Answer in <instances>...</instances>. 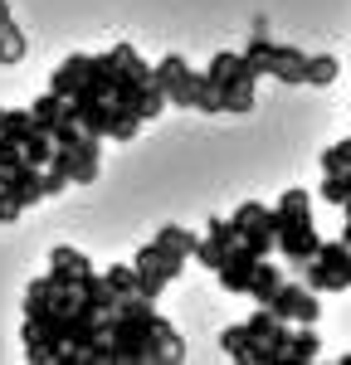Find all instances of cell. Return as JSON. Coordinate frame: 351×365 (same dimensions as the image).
Returning a JSON list of instances; mask_svg holds the SVG:
<instances>
[{
  "label": "cell",
  "instance_id": "7a4b0ae2",
  "mask_svg": "<svg viewBox=\"0 0 351 365\" xmlns=\"http://www.w3.org/2000/svg\"><path fill=\"white\" fill-rule=\"evenodd\" d=\"M195 244H200V239H195V234H185V229H176V225L161 229V234L137 253V268H132L137 292L156 302V297L166 292V282L180 273V263H185V258H195Z\"/></svg>",
  "mask_w": 351,
  "mask_h": 365
},
{
  "label": "cell",
  "instance_id": "4fadbf2b",
  "mask_svg": "<svg viewBox=\"0 0 351 365\" xmlns=\"http://www.w3.org/2000/svg\"><path fill=\"white\" fill-rule=\"evenodd\" d=\"M322 166H327V170H351V137H347V141H337V146H327Z\"/></svg>",
  "mask_w": 351,
  "mask_h": 365
},
{
  "label": "cell",
  "instance_id": "5b68a950",
  "mask_svg": "<svg viewBox=\"0 0 351 365\" xmlns=\"http://www.w3.org/2000/svg\"><path fill=\"white\" fill-rule=\"evenodd\" d=\"M297 282L312 287V292H342L351 287V244H322L302 268H297Z\"/></svg>",
  "mask_w": 351,
  "mask_h": 365
},
{
  "label": "cell",
  "instance_id": "8fae6325",
  "mask_svg": "<svg viewBox=\"0 0 351 365\" xmlns=\"http://www.w3.org/2000/svg\"><path fill=\"white\" fill-rule=\"evenodd\" d=\"M25 58V34L15 20H0V63H20Z\"/></svg>",
  "mask_w": 351,
  "mask_h": 365
},
{
  "label": "cell",
  "instance_id": "ba28073f",
  "mask_svg": "<svg viewBox=\"0 0 351 365\" xmlns=\"http://www.w3.org/2000/svg\"><path fill=\"white\" fill-rule=\"evenodd\" d=\"M151 83L166 93V103H180V108H195V103H200V73L176 54L161 58V63L151 68Z\"/></svg>",
  "mask_w": 351,
  "mask_h": 365
},
{
  "label": "cell",
  "instance_id": "277c9868",
  "mask_svg": "<svg viewBox=\"0 0 351 365\" xmlns=\"http://www.w3.org/2000/svg\"><path fill=\"white\" fill-rule=\"evenodd\" d=\"M273 249L283 253L288 273H297L322 249L317 229H312V200H307V190H288L278 200V210H273Z\"/></svg>",
  "mask_w": 351,
  "mask_h": 365
},
{
  "label": "cell",
  "instance_id": "52a82bcc",
  "mask_svg": "<svg viewBox=\"0 0 351 365\" xmlns=\"http://www.w3.org/2000/svg\"><path fill=\"white\" fill-rule=\"evenodd\" d=\"M263 312H273L278 322H297V327H312V322L322 317L317 292H312V287H302L297 278H283V287L263 302Z\"/></svg>",
  "mask_w": 351,
  "mask_h": 365
},
{
  "label": "cell",
  "instance_id": "8992f818",
  "mask_svg": "<svg viewBox=\"0 0 351 365\" xmlns=\"http://www.w3.org/2000/svg\"><path fill=\"white\" fill-rule=\"evenodd\" d=\"M244 58L254 63V73L283 78V83H302V63H307V54H302V49L278 44V39H263V29L254 34V44L244 49Z\"/></svg>",
  "mask_w": 351,
  "mask_h": 365
},
{
  "label": "cell",
  "instance_id": "3957f363",
  "mask_svg": "<svg viewBox=\"0 0 351 365\" xmlns=\"http://www.w3.org/2000/svg\"><path fill=\"white\" fill-rule=\"evenodd\" d=\"M220 346L239 365H288V322H278L273 312H259L244 327H230Z\"/></svg>",
  "mask_w": 351,
  "mask_h": 365
},
{
  "label": "cell",
  "instance_id": "9c48e42d",
  "mask_svg": "<svg viewBox=\"0 0 351 365\" xmlns=\"http://www.w3.org/2000/svg\"><path fill=\"white\" fill-rule=\"evenodd\" d=\"M337 58L332 54H307V63H302V83H312V88H327V83H337Z\"/></svg>",
  "mask_w": 351,
  "mask_h": 365
},
{
  "label": "cell",
  "instance_id": "6da1fadb",
  "mask_svg": "<svg viewBox=\"0 0 351 365\" xmlns=\"http://www.w3.org/2000/svg\"><path fill=\"white\" fill-rule=\"evenodd\" d=\"M254 63L244 54H220L210 68L200 73V113L220 117V113H254Z\"/></svg>",
  "mask_w": 351,
  "mask_h": 365
},
{
  "label": "cell",
  "instance_id": "2e32d148",
  "mask_svg": "<svg viewBox=\"0 0 351 365\" xmlns=\"http://www.w3.org/2000/svg\"><path fill=\"white\" fill-rule=\"evenodd\" d=\"M342 365H351V356H342Z\"/></svg>",
  "mask_w": 351,
  "mask_h": 365
},
{
  "label": "cell",
  "instance_id": "5bb4252c",
  "mask_svg": "<svg viewBox=\"0 0 351 365\" xmlns=\"http://www.w3.org/2000/svg\"><path fill=\"white\" fill-rule=\"evenodd\" d=\"M342 210H347V229H342V244H351V200L342 205Z\"/></svg>",
  "mask_w": 351,
  "mask_h": 365
},
{
  "label": "cell",
  "instance_id": "30bf717a",
  "mask_svg": "<svg viewBox=\"0 0 351 365\" xmlns=\"http://www.w3.org/2000/svg\"><path fill=\"white\" fill-rule=\"evenodd\" d=\"M29 127H34V117H29V113H5V108H0V146L20 151V141H25Z\"/></svg>",
  "mask_w": 351,
  "mask_h": 365
},
{
  "label": "cell",
  "instance_id": "7c38bea8",
  "mask_svg": "<svg viewBox=\"0 0 351 365\" xmlns=\"http://www.w3.org/2000/svg\"><path fill=\"white\" fill-rule=\"evenodd\" d=\"M322 200H327V205H347V200H351V170H327V180H322Z\"/></svg>",
  "mask_w": 351,
  "mask_h": 365
},
{
  "label": "cell",
  "instance_id": "9a60e30c",
  "mask_svg": "<svg viewBox=\"0 0 351 365\" xmlns=\"http://www.w3.org/2000/svg\"><path fill=\"white\" fill-rule=\"evenodd\" d=\"M0 20H10V5H5V0H0Z\"/></svg>",
  "mask_w": 351,
  "mask_h": 365
}]
</instances>
